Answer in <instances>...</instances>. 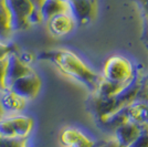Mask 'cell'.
Returning a JSON list of instances; mask_svg holds the SVG:
<instances>
[{"label": "cell", "mask_w": 148, "mask_h": 147, "mask_svg": "<svg viewBox=\"0 0 148 147\" xmlns=\"http://www.w3.org/2000/svg\"><path fill=\"white\" fill-rule=\"evenodd\" d=\"M39 59L53 63L64 75L82 83L92 91V93L96 91L102 80L99 74L92 71L77 55L69 50L56 49L45 51L39 55Z\"/></svg>", "instance_id": "cell-1"}, {"label": "cell", "mask_w": 148, "mask_h": 147, "mask_svg": "<svg viewBox=\"0 0 148 147\" xmlns=\"http://www.w3.org/2000/svg\"><path fill=\"white\" fill-rule=\"evenodd\" d=\"M135 72V67L130 60L121 55H114L105 62L102 78L111 83L125 86L134 78Z\"/></svg>", "instance_id": "cell-2"}, {"label": "cell", "mask_w": 148, "mask_h": 147, "mask_svg": "<svg viewBox=\"0 0 148 147\" xmlns=\"http://www.w3.org/2000/svg\"><path fill=\"white\" fill-rule=\"evenodd\" d=\"M13 33L29 29V17L36 7L30 0H5Z\"/></svg>", "instance_id": "cell-3"}, {"label": "cell", "mask_w": 148, "mask_h": 147, "mask_svg": "<svg viewBox=\"0 0 148 147\" xmlns=\"http://www.w3.org/2000/svg\"><path fill=\"white\" fill-rule=\"evenodd\" d=\"M41 79L34 71L13 81L8 89L27 102L37 98L41 90Z\"/></svg>", "instance_id": "cell-4"}, {"label": "cell", "mask_w": 148, "mask_h": 147, "mask_svg": "<svg viewBox=\"0 0 148 147\" xmlns=\"http://www.w3.org/2000/svg\"><path fill=\"white\" fill-rule=\"evenodd\" d=\"M69 13L75 23L84 25L90 22L95 13L94 0H69Z\"/></svg>", "instance_id": "cell-5"}, {"label": "cell", "mask_w": 148, "mask_h": 147, "mask_svg": "<svg viewBox=\"0 0 148 147\" xmlns=\"http://www.w3.org/2000/svg\"><path fill=\"white\" fill-rule=\"evenodd\" d=\"M33 70L30 67V64L25 63L19 55L18 51H14L10 53L7 58L6 64V83L7 89L8 86L17 79L31 73Z\"/></svg>", "instance_id": "cell-6"}, {"label": "cell", "mask_w": 148, "mask_h": 147, "mask_svg": "<svg viewBox=\"0 0 148 147\" xmlns=\"http://www.w3.org/2000/svg\"><path fill=\"white\" fill-rule=\"evenodd\" d=\"M140 132V126L127 120L114 129V139L121 147H128Z\"/></svg>", "instance_id": "cell-7"}, {"label": "cell", "mask_w": 148, "mask_h": 147, "mask_svg": "<svg viewBox=\"0 0 148 147\" xmlns=\"http://www.w3.org/2000/svg\"><path fill=\"white\" fill-rule=\"evenodd\" d=\"M49 31L56 37L70 33L75 27V21L70 13H61L47 21Z\"/></svg>", "instance_id": "cell-8"}, {"label": "cell", "mask_w": 148, "mask_h": 147, "mask_svg": "<svg viewBox=\"0 0 148 147\" xmlns=\"http://www.w3.org/2000/svg\"><path fill=\"white\" fill-rule=\"evenodd\" d=\"M60 142L64 147H93V143L86 135L76 128H65L60 135Z\"/></svg>", "instance_id": "cell-9"}, {"label": "cell", "mask_w": 148, "mask_h": 147, "mask_svg": "<svg viewBox=\"0 0 148 147\" xmlns=\"http://www.w3.org/2000/svg\"><path fill=\"white\" fill-rule=\"evenodd\" d=\"M0 104L5 111V114H14L25 110L27 101L7 89L0 93Z\"/></svg>", "instance_id": "cell-10"}, {"label": "cell", "mask_w": 148, "mask_h": 147, "mask_svg": "<svg viewBox=\"0 0 148 147\" xmlns=\"http://www.w3.org/2000/svg\"><path fill=\"white\" fill-rule=\"evenodd\" d=\"M10 117V121L12 123L13 129L16 133L17 139H27V137L30 135L33 129V118L21 113H14V114H7Z\"/></svg>", "instance_id": "cell-11"}, {"label": "cell", "mask_w": 148, "mask_h": 147, "mask_svg": "<svg viewBox=\"0 0 148 147\" xmlns=\"http://www.w3.org/2000/svg\"><path fill=\"white\" fill-rule=\"evenodd\" d=\"M126 113L128 120L139 126H148V100L132 102L126 106Z\"/></svg>", "instance_id": "cell-12"}, {"label": "cell", "mask_w": 148, "mask_h": 147, "mask_svg": "<svg viewBox=\"0 0 148 147\" xmlns=\"http://www.w3.org/2000/svg\"><path fill=\"white\" fill-rule=\"evenodd\" d=\"M43 22L49 21L51 18L61 13H69V3L64 0H43L39 7Z\"/></svg>", "instance_id": "cell-13"}, {"label": "cell", "mask_w": 148, "mask_h": 147, "mask_svg": "<svg viewBox=\"0 0 148 147\" xmlns=\"http://www.w3.org/2000/svg\"><path fill=\"white\" fill-rule=\"evenodd\" d=\"M13 32L10 25V18L5 0H0V41H11Z\"/></svg>", "instance_id": "cell-14"}, {"label": "cell", "mask_w": 148, "mask_h": 147, "mask_svg": "<svg viewBox=\"0 0 148 147\" xmlns=\"http://www.w3.org/2000/svg\"><path fill=\"white\" fill-rule=\"evenodd\" d=\"M16 133L10 117L7 114L0 116V139H14Z\"/></svg>", "instance_id": "cell-15"}, {"label": "cell", "mask_w": 148, "mask_h": 147, "mask_svg": "<svg viewBox=\"0 0 148 147\" xmlns=\"http://www.w3.org/2000/svg\"><path fill=\"white\" fill-rule=\"evenodd\" d=\"M128 147H148V126H140V132Z\"/></svg>", "instance_id": "cell-16"}, {"label": "cell", "mask_w": 148, "mask_h": 147, "mask_svg": "<svg viewBox=\"0 0 148 147\" xmlns=\"http://www.w3.org/2000/svg\"><path fill=\"white\" fill-rule=\"evenodd\" d=\"M14 51H18L16 44L11 41L6 42V41H0V61L6 60L9 56L10 53H12Z\"/></svg>", "instance_id": "cell-17"}, {"label": "cell", "mask_w": 148, "mask_h": 147, "mask_svg": "<svg viewBox=\"0 0 148 147\" xmlns=\"http://www.w3.org/2000/svg\"><path fill=\"white\" fill-rule=\"evenodd\" d=\"M25 139H0V147H25Z\"/></svg>", "instance_id": "cell-18"}, {"label": "cell", "mask_w": 148, "mask_h": 147, "mask_svg": "<svg viewBox=\"0 0 148 147\" xmlns=\"http://www.w3.org/2000/svg\"><path fill=\"white\" fill-rule=\"evenodd\" d=\"M6 64H7V59L0 61V93L2 92V91H5V90H7Z\"/></svg>", "instance_id": "cell-19"}, {"label": "cell", "mask_w": 148, "mask_h": 147, "mask_svg": "<svg viewBox=\"0 0 148 147\" xmlns=\"http://www.w3.org/2000/svg\"><path fill=\"white\" fill-rule=\"evenodd\" d=\"M42 22H43V19H42V16H41L39 8H34L33 11L31 12L30 17H29V23H30V25H34L42 23Z\"/></svg>", "instance_id": "cell-20"}, {"label": "cell", "mask_w": 148, "mask_h": 147, "mask_svg": "<svg viewBox=\"0 0 148 147\" xmlns=\"http://www.w3.org/2000/svg\"><path fill=\"white\" fill-rule=\"evenodd\" d=\"M133 1L139 7L144 17L148 19V0H133Z\"/></svg>", "instance_id": "cell-21"}, {"label": "cell", "mask_w": 148, "mask_h": 147, "mask_svg": "<svg viewBox=\"0 0 148 147\" xmlns=\"http://www.w3.org/2000/svg\"><path fill=\"white\" fill-rule=\"evenodd\" d=\"M143 41L146 44V47H148V19H144V29H143Z\"/></svg>", "instance_id": "cell-22"}, {"label": "cell", "mask_w": 148, "mask_h": 147, "mask_svg": "<svg viewBox=\"0 0 148 147\" xmlns=\"http://www.w3.org/2000/svg\"><path fill=\"white\" fill-rule=\"evenodd\" d=\"M30 1L33 3V6L36 7V8H39V7L41 6V3L43 2V0H30Z\"/></svg>", "instance_id": "cell-23"}, {"label": "cell", "mask_w": 148, "mask_h": 147, "mask_svg": "<svg viewBox=\"0 0 148 147\" xmlns=\"http://www.w3.org/2000/svg\"><path fill=\"white\" fill-rule=\"evenodd\" d=\"M2 115H5V111H3L2 106H1V104H0V116H2Z\"/></svg>", "instance_id": "cell-24"}, {"label": "cell", "mask_w": 148, "mask_h": 147, "mask_svg": "<svg viewBox=\"0 0 148 147\" xmlns=\"http://www.w3.org/2000/svg\"><path fill=\"white\" fill-rule=\"evenodd\" d=\"M147 48H148V47H147ZM144 82H145V83H148V74L144 76Z\"/></svg>", "instance_id": "cell-25"}, {"label": "cell", "mask_w": 148, "mask_h": 147, "mask_svg": "<svg viewBox=\"0 0 148 147\" xmlns=\"http://www.w3.org/2000/svg\"><path fill=\"white\" fill-rule=\"evenodd\" d=\"M144 83H145V82H144ZM145 84H146V85H147V87H148V83H145Z\"/></svg>", "instance_id": "cell-26"}, {"label": "cell", "mask_w": 148, "mask_h": 147, "mask_svg": "<svg viewBox=\"0 0 148 147\" xmlns=\"http://www.w3.org/2000/svg\"><path fill=\"white\" fill-rule=\"evenodd\" d=\"M64 1H69V0H64Z\"/></svg>", "instance_id": "cell-27"}]
</instances>
